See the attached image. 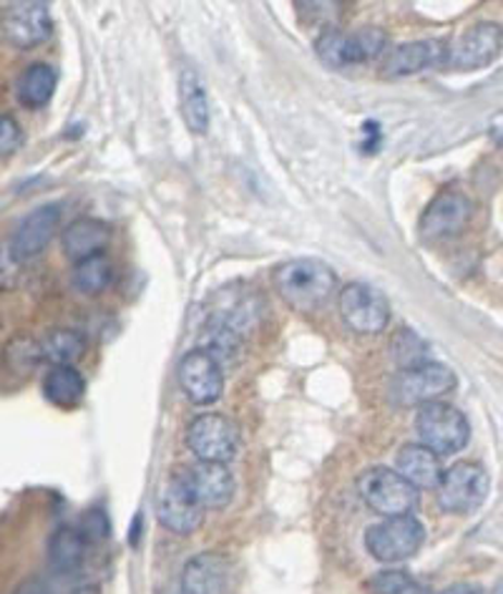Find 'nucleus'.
I'll return each instance as SVG.
<instances>
[{"label": "nucleus", "instance_id": "obj_1", "mask_svg": "<svg viewBox=\"0 0 503 594\" xmlns=\"http://www.w3.org/2000/svg\"><path fill=\"white\" fill-rule=\"evenodd\" d=\"M272 282L282 303L297 313H315L328 303L338 288V275L328 263L312 257H297L282 263L272 272Z\"/></svg>", "mask_w": 503, "mask_h": 594}, {"label": "nucleus", "instance_id": "obj_2", "mask_svg": "<svg viewBox=\"0 0 503 594\" xmlns=\"http://www.w3.org/2000/svg\"><path fill=\"white\" fill-rule=\"evenodd\" d=\"M388 48V36L383 28H360L355 34H345L338 26H324L315 38V53L328 69L345 71L360 63L376 61Z\"/></svg>", "mask_w": 503, "mask_h": 594}, {"label": "nucleus", "instance_id": "obj_3", "mask_svg": "<svg viewBox=\"0 0 503 594\" xmlns=\"http://www.w3.org/2000/svg\"><path fill=\"white\" fill-rule=\"evenodd\" d=\"M491 478L483 466L474 461H458L441 474L435 499L445 514H474L489 496Z\"/></svg>", "mask_w": 503, "mask_h": 594}, {"label": "nucleus", "instance_id": "obj_4", "mask_svg": "<svg viewBox=\"0 0 503 594\" xmlns=\"http://www.w3.org/2000/svg\"><path fill=\"white\" fill-rule=\"evenodd\" d=\"M416 431L420 444L435 456H453L464 451L470 441L468 419L451 403H426L416 416Z\"/></svg>", "mask_w": 503, "mask_h": 594}, {"label": "nucleus", "instance_id": "obj_5", "mask_svg": "<svg viewBox=\"0 0 503 594\" xmlns=\"http://www.w3.org/2000/svg\"><path fill=\"white\" fill-rule=\"evenodd\" d=\"M363 501L380 517H405L418 507V489L410 486L397 471L388 466H372L358 478Z\"/></svg>", "mask_w": 503, "mask_h": 594}, {"label": "nucleus", "instance_id": "obj_6", "mask_svg": "<svg viewBox=\"0 0 503 594\" xmlns=\"http://www.w3.org/2000/svg\"><path fill=\"white\" fill-rule=\"evenodd\" d=\"M424 542L426 529L410 514L388 517L365 532V547H368L372 559L385 561V565H395V561H405L418 555Z\"/></svg>", "mask_w": 503, "mask_h": 594}, {"label": "nucleus", "instance_id": "obj_7", "mask_svg": "<svg viewBox=\"0 0 503 594\" xmlns=\"http://www.w3.org/2000/svg\"><path fill=\"white\" fill-rule=\"evenodd\" d=\"M456 373L443 363H426L410 371H397L391 384V401L395 405H426L435 403L438 398L449 396L456 388Z\"/></svg>", "mask_w": 503, "mask_h": 594}, {"label": "nucleus", "instance_id": "obj_8", "mask_svg": "<svg viewBox=\"0 0 503 594\" xmlns=\"http://www.w3.org/2000/svg\"><path fill=\"white\" fill-rule=\"evenodd\" d=\"M338 311L347 328L358 336H378L391 323V303L368 282L345 284L338 298Z\"/></svg>", "mask_w": 503, "mask_h": 594}, {"label": "nucleus", "instance_id": "obj_9", "mask_svg": "<svg viewBox=\"0 0 503 594\" xmlns=\"http://www.w3.org/2000/svg\"><path fill=\"white\" fill-rule=\"evenodd\" d=\"M186 446L199 461L226 463L240 449V428L224 413H205L186 428Z\"/></svg>", "mask_w": 503, "mask_h": 594}, {"label": "nucleus", "instance_id": "obj_10", "mask_svg": "<svg viewBox=\"0 0 503 594\" xmlns=\"http://www.w3.org/2000/svg\"><path fill=\"white\" fill-rule=\"evenodd\" d=\"M53 34L51 11L46 3L38 0H21V3L5 5L0 13V36H3L13 48L28 51L46 44Z\"/></svg>", "mask_w": 503, "mask_h": 594}, {"label": "nucleus", "instance_id": "obj_11", "mask_svg": "<svg viewBox=\"0 0 503 594\" xmlns=\"http://www.w3.org/2000/svg\"><path fill=\"white\" fill-rule=\"evenodd\" d=\"M501 26L493 21H481L466 28L449 46V69L478 71L489 69L501 53Z\"/></svg>", "mask_w": 503, "mask_h": 594}, {"label": "nucleus", "instance_id": "obj_12", "mask_svg": "<svg viewBox=\"0 0 503 594\" xmlns=\"http://www.w3.org/2000/svg\"><path fill=\"white\" fill-rule=\"evenodd\" d=\"M176 378L194 405H212L224 393V368L205 350H189L180 361Z\"/></svg>", "mask_w": 503, "mask_h": 594}, {"label": "nucleus", "instance_id": "obj_13", "mask_svg": "<svg viewBox=\"0 0 503 594\" xmlns=\"http://www.w3.org/2000/svg\"><path fill=\"white\" fill-rule=\"evenodd\" d=\"M470 217H474V205H470L466 194L441 192L426 207L424 217H420L418 232L426 242L451 240L466 230Z\"/></svg>", "mask_w": 503, "mask_h": 594}, {"label": "nucleus", "instance_id": "obj_14", "mask_svg": "<svg viewBox=\"0 0 503 594\" xmlns=\"http://www.w3.org/2000/svg\"><path fill=\"white\" fill-rule=\"evenodd\" d=\"M61 222V207L59 205H44L30 211L23 222L15 227L8 242L13 259L19 265H26L30 259H36L40 252L51 245L56 230Z\"/></svg>", "mask_w": 503, "mask_h": 594}, {"label": "nucleus", "instance_id": "obj_15", "mask_svg": "<svg viewBox=\"0 0 503 594\" xmlns=\"http://www.w3.org/2000/svg\"><path fill=\"white\" fill-rule=\"evenodd\" d=\"M186 489L199 501L201 509H224L234 496V476L226 463L197 461L194 466L176 471Z\"/></svg>", "mask_w": 503, "mask_h": 594}, {"label": "nucleus", "instance_id": "obj_16", "mask_svg": "<svg viewBox=\"0 0 503 594\" xmlns=\"http://www.w3.org/2000/svg\"><path fill=\"white\" fill-rule=\"evenodd\" d=\"M449 40L443 38H426V40H408V44L395 46L388 53L383 71L388 76L403 78L416 76L424 71L449 69Z\"/></svg>", "mask_w": 503, "mask_h": 594}, {"label": "nucleus", "instance_id": "obj_17", "mask_svg": "<svg viewBox=\"0 0 503 594\" xmlns=\"http://www.w3.org/2000/svg\"><path fill=\"white\" fill-rule=\"evenodd\" d=\"M157 517L161 526L169 529V532L186 536L197 532L201 522H205V509L199 507V501L186 489L180 474H174L159 494Z\"/></svg>", "mask_w": 503, "mask_h": 594}, {"label": "nucleus", "instance_id": "obj_18", "mask_svg": "<svg viewBox=\"0 0 503 594\" xmlns=\"http://www.w3.org/2000/svg\"><path fill=\"white\" fill-rule=\"evenodd\" d=\"M226 590H230V565L222 555L205 551L184 565L182 594H226Z\"/></svg>", "mask_w": 503, "mask_h": 594}, {"label": "nucleus", "instance_id": "obj_19", "mask_svg": "<svg viewBox=\"0 0 503 594\" xmlns=\"http://www.w3.org/2000/svg\"><path fill=\"white\" fill-rule=\"evenodd\" d=\"M61 242H63V252H66L73 263H78V259L107 252L111 242V227L107 222H101V219L81 217L66 227Z\"/></svg>", "mask_w": 503, "mask_h": 594}, {"label": "nucleus", "instance_id": "obj_20", "mask_svg": "<svg viewBox=\"0 0 503 594\" xmlns=\"http://www.w3.org/2000/svg\"><path fill=\"white\" fill-rule=\"evenodd\" d=\"M395 471L416 489H435L441 482V456H435L424 444H408L397 451Z\"/></svg>", "mask_w": 503, "mask_h": 594}, {"label": "nucleus", "instance_id": "obj_21", "mask_svg": "<svg viewBox=\"0 0 503 594\" xmlns=\"http://www.w3.org/2000/svg\"><path fill=\"white\" fill-rule=\"evenodd\" d=\"M180 106L184 124L192 134H207L209 121H212V109H209L207 88L201 84L199 73L184 69L180 76Z\"/></svg>", "mask_w": 503, "mask_h": 594}, {"label": "nucleus", "instance_id": "obj_22", "mask_svg": "<svg viewBox=\"0 0 503 594\" xmlns=\"http://www.w3.org/2000/svg\"><path fill=\"white\" fill-rule=\"evenodd\" d=\"M56 84H59V73L48 63H30V66L21 73L19 84H15V96H19L21 106L26 109H40L53 99Z\"/></svg>", "mask_w": 503, "mask_h": 594}, {"label": "nucleus", "instance_id": "obj_23", "mask_svg": "<svg viewBox=\"0 0 503 594\" xmlns=\"http://www.w3.org/2000/svg\"><path fill=\"white\" fill-rule=\"evenodd\" d=\"M84 555L86 542L84 536L78 534V529L73 526L56 529L51 542H48V565H51L53 572L59 574L78 572L81 565H84Z\"/></svg>", "mask_w": 503, "mask_h": 594}, {"label": "nucleus", "instance_id": "obj_24", "mask_svg": "<svg viewBox=\"0 0 503 594\" xmlns=\"http://www.w3.org/2000/svg\"><path fill=\"white\" fill-rule=\"evenodd\" d=\"M44 393L59 409H76L84 401L86 380L73 365H59V368L48 371L44 380Z\"/></svg>", "mask_w": 503, "mask_h": 594}, {"label": "nucleus", "instance_id": "obj_25", "mask_svg": "<svg viewBox=\"0 0 503 594\" xmlns=\"http://www.w3.org/2000/svg\"><path fill=\"white\" fill-rule=\"evenodd\" d=\"M40 348V361H48L53 368L59 365H73L78 363L86 353V338L78 330L59 328L46 332L44 340H38Z\"/></svg>", "mask_w": 503, "mask_h": 594}, {"label": "nucleus", "instance_id": "obj_26", "mask_svg": "<svg viewBox=\"0 0 503 594\" xmlns=\"http://www.w3.org/2000/svg\"><path fill=\"white\" fill-rule=\"evenodd\" d=\"M391 357L397 371H410L433 361V348L416 330L401 328L391 340Z\"/></svg>", "mask_w": 503, "mask_h": 594}, {"label": "nucleus", "instance_id": "obj_27", "mask_svg": "<svg viewBox=\"0 0 503 594\" xmlns=\"http://www.w3.org/2000/svg\"><path fill=\"white\" fill-rule=\"evenodd\" d=\"M111 275L113 265L107 252L78 259V263L73 265V288L84 292V295H99V292L109 288Z\"/></svg>", "mask_w": 503, "mask_h": 594}, {"label": "nucleus", "instance_id": "obj_28", "mask_svg": "<svg viewBox=\"0 0 503 594\" xmlns=\"http://www.w3.org/2000/svg\"><path fill=\"white\" fill-rule=\"evenodd\" d=\"M372 594H431L426 584H420L416 577L401 569H388V572H378L370 580Z\"/></svg>", "mask_w": 503, "mask_h": 594}, {"label": "nucleus", "instance_id": "obj_29", "mask_svg": "<svg viewBox=\"0 0 503 594\" xmlns=\"http://www.w3.org/2000/svg\"><path fill=\"white\" fill-rule=\"evenodd\" d=\"M78 534L84 536V542H103L109 540L111 534V522L107 517V511L103 509H91L86 511L84 519H81V526H78Z\"/></svg>", "mask_w": 503, "mask_h": 594}, {"label": "nucleus", "instance_id": "obj_30", "mask_svg": "<svg viewBox=\"0 0 503 594\" xmlns=\"http://www.w3.org/2000/svg\"><path fill=\"white\" fill-rule=\"evenodd\" d=\"M23 146V129L8 113H0V159L11 157Z\"/></svg>", "mask_w": 503, "mask_h": 594}, {"label": "nucleus", "instance_id": "obj_31", "mask_svg": "<svg viewBox=\"0 0 503 594\" xmlns=\"http://www.w3.org/2000/svg\"><path fill=\"white\" fill-rule=\"evenodd\" d=\"M8 357H11L13 365H23V368H36L40 363V348L38 340H28V338H19L8 346Z\"/></svg>", "mask_w": 503, "mask_h": 594}, {"label": "nucleus", "instance_id": "obj_32", "mask_svg": "<svg viewBox=\"0 0 503 594\" xmlns=\"http://www.w3.org/2000/svg\"><path fill=\"white\" fill-rule=\"evenodd\" d=\"M19 263H15L8 245H0V290H8L15 282V270H19Z\"/></svg>", "mask_w": 503, "mask_h": 594}, {"label": "nucleus", "instance_id": "obj_33", "mask_svg": "<svg viewBox=\"0 0 503 594\" xmlns=\"http://www.w3.org/2000/svg\"><path fill=\"white\" fill-rule=\"evenodd\" d=\"M13 594H53V590L51 584L40 580V577H28V580H23L19 587H15Z\"/></svg>", "mask_w": 503, "mask_h": 594}, {"label": "nucleus", "instance_id": "obj_34", "mask_svg": "<svg viewBox=\"0 0 503 594\" xmlns=\"http://www.w3.org/2000/svg\"><path fill=\"white\" fill-rule=\"evenodd\" d=\"M441 594H483V592L481 587H476V584L461 582V584H453V587H445Z\"/></svg>", "mask_w": 503, "mask_h": 594}, {"label": "nucleus", "instance_id": "obj_35", "mask_svg": "<svg viewBox=\"0 0 503 594\" xmlns=\"http://www.w3.org/2000/svg\"><path fill=\"white\" fill-rule=\"evenodd\" d=\"M139 532H142V514H136L134 529H132V532H128V542H132V544L139 542Z\"/></svg>", "mask_w": 503, "mask_h": 594}]
</instances>
